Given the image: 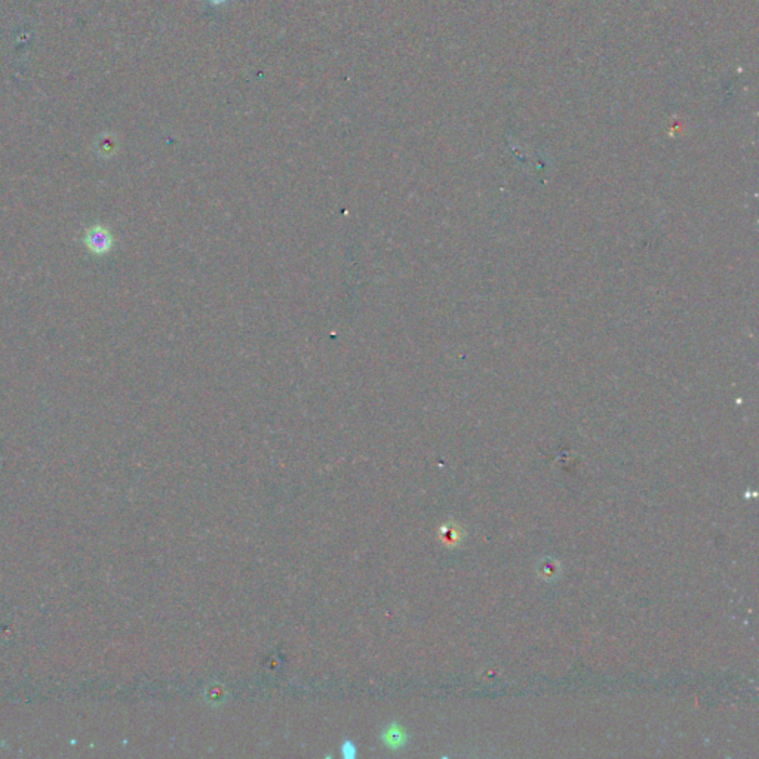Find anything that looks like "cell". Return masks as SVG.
<instances>
[{"label": "cell", "instance_id": "cell-1", "mask_svg": "<svg viewBox=\"0 0 759 759\" xmlns=\"http://www.w3.org/2000/svg\"><path fill=\"white\" fill-rule=\"evenodd\" d=\"M86 247L95 254H104L110 249L113 239L104 227H93L85 236Z\"/></svg>", "mask_w": 759, "mask_h": 759}, {"label": "cell", "instance_id": "cell-3", "mask_svg": "<svg viewBox=\"0 0 759 759\" xmlns=\"http://www.w3.org/2000/svg\"><path fill=\"white\" fill-rule=\"evenodd\" d=\"M341 753H343V756L347 758V759L355 758V756H356V748H355V744H353L352 741H346V743L343 744V748H341Z\"/></svg>", "mask_w": 759, "mask_h": 759}, {"label": "cell", "instance_id": "cell-2", "mask_svg": "<svg viewBox=\"0 0 759 759\" xmlns=\"http://www.w3.org/2000/svg\"><path fill=\"white\" fill-rule=\"evenodd\" d=\"M381 739H383V743L385 746H389L390 749H399L401 746H404L406 743L405 731L401 727H399L397 724H392L390 727L385 728Z\"/></svg>", "mask_w": 759, "mask_h": 759}, {"label": "cell", "instance_id": "cell-4", "mask_svg": "<svg viewBox=\"0 0 759 759\" xmlns=\"http://www.w3.org/2000/svg\"><path fill=\"white\" fill-rule=\"evenodd\" d=\"M208 2L212 5H223L227 2V0H208Z\"/></svg>", "mask_w": 759, "mask_h": 759}]
</instances>
